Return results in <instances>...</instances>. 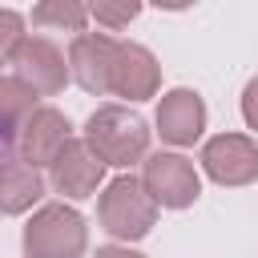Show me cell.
<instances>
[{
    "instance_id": "1",
    "label": "cell",
    "mask_w": 258,
    "mask_h": 258,
    "mask_svg": "<svg viewBox=\"0 0 258 258\" xmlns=\"http://www.w3.org/2000/svg\"><path fill=\"white\" fill-rule=\"evenodd\" d=\"M89 145L105 165H133L149 149V129L137 113L121 105H101L89 117Z\"/></svg>"
},
{
    "instance_id": "2",
    "label": "cell",
    "mask_w": 258,
    "mask_h": 258,
    "mask_svg": "<svg viewBox=\"0 0 258 258\" xmlns=\"http://www.w3.org/2000/svg\"><path fill=\"white\" fill-rule=\"evenodd\" d=\"M97 214H101V226L113 234V238H145L149 226L157 222V202L145 194V185L137 177H117L109 181V189L101 194L97 202Z\"/></svg>"
},
{
    "instance_id": "3",
    "label": "cell",
    "mask_w": 258,
    "mask_h": 258,
    "mask_svg": "<svg viewBox=\"0 0 258 258\" xmlns=\"http://www.w3.org/2000/svg\"><path fill=\"white\" fill-rule=\"evenodd\" d=\"M85 250V222L64 202L44 206L24 226V254L28 258H77Z\"/></svg>"
},
{
    "instance_id": "4",
    "label": "cell",
    "mask_w": 258,
    "mask_h": 258,
    "mask_svg": "<svg viewBox=\"0 0 258 258\" xmlns=\"http://www.w3.org/2000/svg\"><path fill=\"white\" fill-rule=\"evenodd\" d=\"M141 185H145V194H149L157 206H169V210H181V206L198 202V189H202L194 165H189L181 153H153V157L145 161Z\"/></svg>"
},
{
    "instance_id": "5",
    "label": "cell",
    "mask_w": 258,
    "mask_h": 258,
    "mask_svg": "<svg viewBox=\"0 0 258 258\" xmlns=\"http://www.w3.org/2000/svg\"><path fill=\"white\" fill-rule=\"evenodd\" d=\"M12 69H16L12 77H20L32 93H44V97L60 93L64 81H69V64H64L60 48L40 40V36H24L20 40V48L12 52Z\"/></svg>"
},
{
    "instance_id": "6",
    "label": "cell",
    "mask_w": 258,
    "mask_h": 258,
    "mask_svg": "<svg viewBox=\"0 0 258 258\" xmlns=\"http://www.w3.org/2000/svg\"><path fill=\"white\" fill-rule=\"evenodd\" d=\"M202 165L222 185H246V181L258 177V149L242 133H222V137H210L206 141Z\"/></svg>"
},
{
    "instance_id": "7",
    "label": "cell",
    "mask_w": 258,
    "mask_h": 258,
    "mask_svg": "<svg viewBox=\"0 0 258 258\" xmlns=\"http://www.w3.org/2000/svg\"><path fill=\"white\" fill-rule=\"evenodd\" d=\"M161 85V69L153 60V52L145 44L133 40H117V56H113V77H109V93L125 97V101H145L153 97Z\"/></svg>"
},
{
    "instance_id": "8",
    "label": "cell",
    "mask_w": 258,
    "mask_h": 258,
    "mask_svg": "<svg viewBox=\"0 0 258 258\" xmlns=\"http://www.w3.org/2000/svg\"><path fill=\"white\" fill-rule=\"evenodd\" d=\"M113 56H117V40L105 32H81L69 44V73L85 93H109V77H113Z\"/></svg>"
},
{
    "instance_id": "9",
    "label": "cell",
    "mask_w": 258,
    "mask_h": 258,
    "mask_svg": "<svg viewBox=\"0 0 258 258\" xmlns=\"http://www.w3.org/2000/svg\"><path fill=\"white\" fill-rule=\"evenodd\" d=\"M52 185L56 194L64 198H89L97 185H101V173H105V161L93 153L89 141H64V149L52 157Z\"/></svg>"
},
{
    "instance_id": "10",
    "label": "cell",
    "mask_w": 258,
    "mask_h": 258,
    "mask_svg": "<svg viewBox=\"0 0 258 258\" xmlns=\"http://www.w3.org/2000/svg\"><path fill=\"white\" fill-rule=\"evenodd\" d=\"M64 141H69V121H64V113H56L48 105L44 109H32V117L16 133V145L24 153V165H32V169L52 165V157L64 149Z\"/></svg>"
},
{
    "instance_id": "11",
    "label": "cell",
    "mask_w": 258,
    "mask_h": 258,
    "mask_svg": "<svg viewBox=\"0 0 258 258\" xmlns=\"http://www.w3.org/2000/svg\"><path fill=\"white\" fill-rule=\"evenodd\" d=\"M157 129L173 145H194L202 137V129H206V105H202V97L189 93V89L165 93L161 105H157Z\"/></svg>"
},
{
    "instance_id": "12",
    "label": "cell",
    "mask_w": 258,
    "mask_h": 258,
    "mask_svg": "<svg viewBox=\"0 0 258 258\" xmlns=\"http://www.w3.org/2000/svg\"><path fill=\"white\" fill-rule=\"evenodd\" d=\"M40 194H44V181H40V173H36L32 165L8 161V165L0 169V214H20V210H28Z\"/></svg>"
},
{
    "instance_id": "13",
    "label": "cell",
    "mask_w": 258,
    "mask_h": 258,
    "mask_svg": "<svg viewBox=\"0 0 258 258\" xmlns=\"http://www.w3.org/2000/svg\"><path fill=\"white\" fill-rule=\"evenodd\" d=\"M36 109V93L20 81V77H0V129L16 141L20 125L32 117Z\"/></svg>"
},
{
    "instance_id": "14",
    "label": "cell",
    "mask_w": 258,
    "mask_h": 258,
    "mask_svg": "<svg viewBox=\"0 0 258 258\" xmlns=\"http://www.w3.org/2000/svg\"><path fill=\"white\" fill-rule=\"evenodd\" d=\"M89 8H81L77 0H44L32 8V24L36 28H69V32H85Z\"/></svg>"
},
{
    "instance_id": "15",
    "label": "cell",
    "mask_w": 258,
    "mask_h": 258,
    "mask_svg": "<svg viewBox=\"0 0 258 258\" xmlns=\"http://www.w3.org/2000/svg\"><path fill=\"white\" fill-rule=\"evenodd\" d=\"M24 40V16L12 8H0V64H12V52Z\"/></svg>"
},
{
    "instance_id": "16",
    "label": "cell",
    "mask_w": 258,
    "mask_h": 258,
    "mask_svg": "<svg viewBox=\"0 0 258 258\" xmlns=\"http://www.w3.org/2000/svg\"><path fill=\"white\" fill-rule=\"evenodd\" d=\"M137 12H141L137 4H109V0H97V4L89 8V16H93L97 24H105V28H125Z\"/></svg>"
},
{
    "instance_id": "17",
    "label": "cell",
    "mask_w": 258,
    "mask_h": 258,
    "mask_svg": "<svg viewBox=\"0 0 258 258\" xmlns=\"http://www.w3.org/2000/svg\"><path fill=\"white\" fill-rule=\"evenodd\" d=\"M242 117H246V125L250 129H258V77L246 85V93H242Z\"/></svg>"
},
{
    "instance_id": "18",
    "label": "cell",
    "mask_w": 258,
    "mask_h": 258,
    "mask_svg": "<svg viewBox=\"0 0 258 258\" xmlns=\"http://www.w3.org/2000/svg\"><path fill=\"white\" fill-rule=\"evenodd\" d=\"M97 258H145V254L125 250V246H101V250H97Z\"/></svg>"
},
{
    "instance_id": "19",
    "label": "cell",
    "mask_w": 258,
    "mask_h": 258,
    "mask_svg": "<svg viewBox=\"0 0 258 258\" xmlns=\"http://www.w3.org/2000/svg\"><path fill=\"white\" fill-rule=\"evenodd\" d=\"M12 145H16V141H12V137H8L4 129H0V169H4L8 161H12Z\"/></svg>"
}]
</instances>
